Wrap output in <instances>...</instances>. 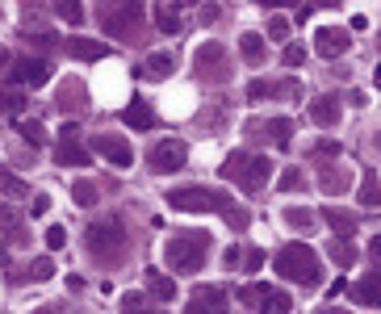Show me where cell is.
<instances>
[{
  "instance_id": "obj_41",
  "label": "cell",
  "mask_w": 381,
  "mask_h": 314,
  "mask_svg": "<svg viewBox=\"0 0 381 314\" xmlns=\"http://www.w3.org/2000/svg\"><path fill=\"white\" fill-rule=\"evenodd\" d=\"M126 314H147V310H139V306H130V310H126ZM151 314H159V310H151Z\"/></svg>"
},
{
  "instance_id": "obj_33",
  "label": "cell",
  "mask_w": 381,
  "mask_h": 314,
  "mask_svg": "<svg viewBox=\"0 0 381 314\" xmlns=\"http://www.w3.org/2000/svg\"><path fill=\"white\" fill-rule=\"evenodd\" d=\"M302 184H306V180H302V172H285V176H281V189H285V193L302 189Z\"/></svg>"
},
{
  "instance_id": "obj_19",
  "label": "cell",
  "mask_w": 381,
  "mask_h": 314,
  "mask_svg": "<svg viewBox=\"0 0 381 314\" xmlns=\"http://www.w3.org/2000/svg\"><path fill=\"white\" fill-rule=\"evenodd\" d=\"M147 285H151V293H155V298H164V302H172V298H176V281H172V276L151 272V281H147Z\"/></svg>"
},
{
  "instance_id": "obj_43",
  "label": "cell",
  "mask_w": 381,
  "mask_h": 314,
  "mask_svg": "<svg viewBox=\"0 0 381 314\" xmlns=\"http://www.w3.org/2000/svg\"><path fill=\"white\" fill-rule=\"evenodd\" d=\"M319 314H339V310H319Z\"/></svg>"
},
{
  "instance_id": "obj_8",
  "label": "cell",
  "mask_w": 381,
  "mask_h": 314,
  "mask_svg": "<svg viewBox=\"0 0 381 314\" xmlns=\"http://www.w3.org/2000/svg\"><path fill=\"white\" fill-rule=\"evenodd\" d=\"M268 172H273V164H268L264 155H256V159L247 155V159H243V168L235 172V180L243 184V189H247V193H256V189H260V184L268 180Z\"/></svg>"
},
{
  "instance_id": "obj_13",
  "label": "cell",
  "mask_w": 381,
  "mask_h": 314,
  "mask_svg": "<svg viewBox=\"0 0 381 314\" xmlns=\"http://www.w3.org/2000/svg\"><path fill=\"white\" fill-rule=\"evenodd\" d=\"M310 118H314V126L331 130L335 122H339V101H335V96H319V101L310 105Z\"/></svg>"
},
{
  "instance_id": "obj_20",
  "label": "cell",
  "mask_w": 381,
  "mask_h": 314,
  "mask_svg": "<svg viewBox=\"0 0 381 314\" xmlns=\"http://www.w3.org/2000/svg\"><path fill=\"white\" fill-rule=\"evenodd\" d=\"M0 193H8V197H30V184H25V180H17L13 172H4V168H0Z\"/></svg>"
},
{
  "instance_id": "obj_17",
  "label": "cell",
  "mask_w": 381,
  "mask_h": 314,
  "mask_svg": "<svg viewBox=\"0 0 381 314\" xmlns=\"http://www.w3.org/2000/svg\"><path fill=\"white\" fill-rule=\"evenodd\" d=\"M55 17L67 21V26H80L84 21V4L80 0H55Z\"/></svg>"
},
{
  "instance_id": "obj_9",
  "label": "cell",
  "mask_w": 381,
  "mask_h": 314,
  "mask_svg": "<svg viewBox=\"0 0 381 314\" xmlns=\"http://www.w3.org/2000/svg\"><path fill=\"white\" fill-rule=\"evenodd\" d=\"M89 247H93V252H113V247H122V223H118V218L96 223L93 230H89Z\"/></svg>"
},
{
  "instance_id": "obj_37",
  "label": "cell",
  "mask_w": 381,
  "mask_h": 314,
  "mask_svg": "<svg viewBox=\"0 0 381 314\" xmlns=\"http://www.w3.org/2000/svg\"><path fill=\"white\" fill-rule=\"evenodd\" d=\"M365 206H369V210L377 206V184H373V176H369V184H365Z\"/></svg>"
},
{
  "instance_id": "obj_11",
  "label": "cell",
  "mask_w": 381,
  "mask_h": 314,
  "mask_svg": "<svg viewBox=\"0 0 381 314\" xmlns=\"http://www.w3.org/2000/svg\"><path fill=\"white\" fill-rule=\"evenodd\" d=\"M122 122L126 126H135V130H155V109L147 105V101H135V105H126V113H122Z\"/></svg>"
},
{
  "instance_id": "obj_34",
  "label": "cell",
  "mask_w": 381,
  "mask_h": 314,
  "mask_svg": "<svg viewBox=\"0 0 381 314\" xmlns=\"http://www.w3.org/2000/svg\"><path fill=\"white\" fill-rule=\"evenodd\" d=\"M302 59H306V50H302V46H293V43H289V46H285V63H289V67H297Z\"/></svg>"
},
{
  "instance_id": "obj_42",
  "label": "cell",
  "mask_w": 381,
  "mask_h": 314,
  "mask_svg": "<svg viewBox=\"0 0 381 314\" xmlns=\"http://www.w3.org/2000/svg\"><path fill=\"white\" fill-rule=\"evenodd\" d=\"M314 4H339V0H314Z\"/></svg>"
},
{
  "instance_id": "obj_32",
  "label": "cell",
  "mask_w": 381,
  "mask_h": 314,
  "mask_svg": "<svg viewBox=\"0 0 381 314\" xmlns=\"http://www.w3.org/2000/svg\"><path fill=\"white\" fill-rule=\"evenodd\" d=\"M268 92H273V84H264V80H251V84H247V96H251V101H264Z\"/></svg>"
},
{
  "instance_id": "obj_27",
  "label": "cell",
  "mask_w": 381,
  "mask_h": 314,
  "mask_svg": "<svg viewBox=\"0 0 381 314\" xmlns=\"http://www.w3.org/2000/svg\"><path fill=\"white\" fill-rule=\"evenodd\" d=\"M268 38H273V43H285L289 38V21L285 17H273V21H268Z\"/></svg>"
},
{
  "instance_id": "obj_2",
  "label": "cell",
  "mask_w": 381,
  "mask_h": 314,
  "mask_svg": "<svg viewBox=\"0 0 381 314\" xmlns=\"http://www.w3.org/2000/svg\"><path fill=\"white\" fill-rule=\"evenodd\" d=\"M205 252H210V235H197V230H176L168 239V247H164L168 264L176 272H197L201 260H205Z\"/></svg>"
},
{
  "instance_id": "obj_35",
  "label": "cell",
  "mask_w": 381,
  "mask_h": 314,
  "mask_svg": "<svg viewBox=\"0 0 381 314\" xmlns=\"http://www.w3.org/2000/svg\"><path fill=\"white\" fill-rule=\"evenodd\" d=\"M8 109H21V96H13V92H0V113H8Z\"/></svg>"
},
{
  "instance_id": "obj_30",
  "label": "cell",
  "mask_w": 381,
  "mask_h": 314,
  "mask_svg": "<svg viewBox=\"0 0 381 314\" xmlns=\"http://www.w3.org/2000/svg\"><path fill=\"white\" fill-rule=\"evenodd\" d=\"M30 276H34V281H47V276H55V264H50V260H34V264H30Z\"/></svg>"
},
{
  "instance_id": "obj_4",
  "label": "cell",
  "mask_w": 381,
  "mask_h": 314,
  "mask_svg": "<svg viewBox=\"0 0 381 314\" xmlns=\"http://www.w3.org/2000/svg\"><path fill=\"white\" fill-rule=\"evenodd\" d=\"M185 155H189V151H185V142H176V138H172V142H159V147L147 155V164H151V172H155V176H168V172H181Z\"/></svg>"
},
{
  "instance_id": "obj_31",
  "label": "cell",
  "mask_w": 381,
  "mask_h": 314,
  "mask_svg": "<svg viewBox=\"0 0 381 314\" xmlns=\"http://www.w3.org/2000/svg\"><path fill=\"white\" fill-rule=\"evenodd\" d=\"M63 243H67V230H63V226H50V230H47V247H50V252H59Z\"/></svg>"
},
{
  "instance_id": "obj_38",
  "label": "cell",
  "mask_w": 381,
  "mask_h": 314,
  "mask_svg": "<svg viewBox=\"0 0 381 314\" xmlns=\"http://www.w3.org/2000/svg\"><path fill=\"white\" fill-rule=\"evenodd\" d=\"M30 210H34V218H42V214L50 210V201H47V197H34V201H30Z\"/></svg>"
},
{
  "instance_id": "obj_16",
  "label": "cell",
  "mask_w": 381,
  "mask_h": 314,
  "mask_svg": "<svg viewBox=\"0 0 381 314\" xmlns=\"http://www.w3.org/2000/svg\"><path fill=\"white\" fill-rule=\"evenodd\" d=\"M193 298H197V302H201L210 314H222V310H227V289H218V285H205V289H197Z\"/></svg>"
},
{
  "instance_id": "obj_23",
  "label": "cell",
  "mask_w": 381,
  "mask_h": 314,
  "mask_svg": "<svg viewBox=\"0 0 381 314\" xmlns=\"http://www.w3.org/2000/svg\"><path fill=\"white\" fill-rule=\"evenodd\" d=\"M323 218H327V223H331L339 235H352V230H356V218H352V214H343V210H335V206L323 214Z\"/></svg>"
},
{
  "instance_id": "obj_12",
  "label": "cell",
  "mask_w": 381,
  "mask_h": 314,
  "mask_svg": "<svg viewBox=\"0 0 381 314\" xmlns=\"http://www.w3.org/2000/svg\"><path fill=\"white\" fill-rule=\"evenodd\" d=\"M352 302L377 310V272H373V269H369V276H360V281L352 285Z\"/></svg>"
},
{
  "instance_id": "obj_18",
  "label": "cell",
  "mask_w": 381,
  "mask_h": 314,
  "mask_svg": "<svg viewBox=\"0 0 381 314\" xmlns=\"http://www.w3.org/2000/svg\"><path fill=\"white\" fill-rule=\"evenodd\" d=\"M239 50H243L247 63H260V59H264V38H260V34H243V38H239Z\"/></svg>"
},
{
  "instance_id": "obj_39",
  "label": "cell",
  "mask_w": 381,
  "mask_h": 314,
  "mask_svg": "<svg viewBox=\"0 0 381 314\" xmlns=\"http://www.w3.org/2000/svg\"><path fill=\"white\" fill-rule=\"evenodd\" d=\"M264 264V252H247V272H256Z\"/></svg>"
},
{
  "instance_id": "obj_36",
  "label": "cell",
  "mask_w": 381,
  "mask_h": 314,
  "mask_svg": "<svg viewBox=\"0 0 381 314\" xmlns=\"http://www.w3.org/2000/svg\"><path fill=\"white\" fill-rule=\"evenodd\" d=\"M323 189H327V193H339V189H343V176H339V172H327V176H323Z\"/></svg>"
},
{
  "instance_id": "obj_3",
  "label": "cell",
  "mask_w": 381,
  "mask_h": 314,
  "mask_svg": "<svg viewBox=\"0 0 381 314\" xmlns=\"http://www.w3.org/2000/svg\"><path fill=\"white\" fill-rule=\"evenodd\" d=\"M164 201H168V210H181V214H222V210H227V197L214 193V189H201V184L172 189Z\"/></svg>"
},
{
  "instance_id": "obj_6",
  "label": "cell",
  "mask_w": 381,
  "mask_h": 314,
  "mask_svg": "<svg viewBox=\"0 0 381 314\" xmlns=\"http://www.w3.org/2000/svg\"><path fill=\"white\" fill-rule=\"evenodd\" d=\"M222 63H227V50L218 43H210V46L197 50V76H205V80H214V84L227 80V67H222Z\"/></svg>"
},
{
  "instance_id": "obj_25",
  "label": "cell",
  "mask_w": 381,
  "mask_h": 314,
  "mask_svg": "<svg viewBox=\"0 0 381 314\" xmlns=\"http://www.w3.org/2000/svg\"><path fill=\"white\" fill-rule=\"evenodd\" d=\"M17 130H21V138H25V142H34V147H42V142H47V130H42L38 122H21Z\"/></svg>"
},
{
  "instance_id": "obj_1",
  "label": "cell",
  "mask_w": 381,
  "mask_h": 314,
  "mask_svg": "<svg viewBox=\"0 0 381 314\" xmlns=\"http://www.w3.org/2000/svg\"><path fill=\"white\" fill-rule=\"evenodd\" d=\"M277 272L285 281H293V285H302V289H314L323 281V264H319V256L306 243H285L277 252Z\"/></svg>"
},
{
  "instance_id": "obj_21",
  "label": "cell",
  "mask_w": 381,
  "mask_h": 314,
  "mask_svg": "<svg viewBox=\"0 0 381 314\" xmlns=\"http://www.w3.org/2000/svg\"><path fill=\"white\" fill-rule=\"evenodd\" d=\"M268 135H273L277 147H289V138H293V122H289V118H273V122H268Z\"/></svg>"
},
{
  "instance_id": "obj_14",
  "label": "cell",
  "mask_w": 381,
  "mask_h": 314,
  "mask_svg": "<svg viewBox=\"0 0 381 314\" xmlns=\"http://www.w3.org/2000/svg\"><path fill=\"white\" fill-rule=\"evenodd\" d=\"M67 55H72V59L93 63V59H105V55H109V46H105V43H93V38H72V43H67Z\"/></svg>"
},
{
  "instance_id": "obj_40",
  "label": "cell",
  "mask_w": 381,
  "mask_h": 314,
  "mask_svg": "<svg viewBox=\"0 0 381 314\" xmlns=\"http://www.w3.org/2000/svg\"><path fill=\"white\" fill-rule=\"evenodd\" d=\"M189 314H210V310H205V306H201V302L193 298V302H189Z\"/></svg>"
},
{
  "instance_id": "obj_29",
  "label": "cell",
  "mask_w": 381,
  "mask_h": 314,
  "mask_svg": "<svg viewBox=\"0 0 381 314\" xmlns=\"http://www.w3.org/2000/svg\"><path fill=\"white\" fill-rule=\"evenodd\" d=\"M331 260H335V264H352V260H356V252H352L348 243H331Z\"/></svg>"
},
{
  "instance_id": "obj_10",
  "label": "cell",
  "mask_w": 381,
  "mask_h": 314,
  "mask_svg": "<svg viewBox=\"0 0 381 314\" xmlns=\"http://www.w3.org/2000/svg\"><path fill=\"white\" fill-rule=\"evenodd\" d=\"M13 76H17L21 84H34V89H38V84H47L50 80V63L47 59H21Z\"/></svg>"
},
{
  "instance_id": "obj_5",
  "label": "cell",
  "mask_w": 381,
  "mask_h": 314,
  "mask_svg": "<svg viewBox=\"0 0 381 314\" xmlns=\"http://www.w3.org/2000/svg\"><path fill=\"white\" fill-rule=\"evenodd\" d=\"M243 302L247 298H260V314H289V293H281V289H268V285H247L243 293H239Z\"/></svg>"
},
{
  "instance_id": "obj_22",
  "label": "cell",
  "mask_w": 381,
  "mask_h": 314,
  "mask_svg": "<svg viewBox=\"0 0 381 314\" xmlns=\"http://www.w3.org/2000/svg\"><path fill=\"white\" fill-rule=\"evenodd\" d=\"M59 159H63V164H76V168H84V164H89V151H80L72 138H63V147H59Z\"/></svg>"
},
{
  "instance_id": "obj_15",
  "label": "cell",
  "mask_w": 381,
  "mask_h": 314,
  "mask_svg": "<svg viewBox=\"0 0 381 314\" xmlns=\"http://www.w3.org/2000/svg\"><path fill=\"white\" fill-rule=\"evenodd\" d=\"M348 46H352V38H348L343 30H319V55L335 59V55H343Z\"/></svg>"
},
{
  "instance_id": "obj_28",
  "label": "cell",
  "mask_w": 381,
  "mask_h": 314,
  "mask_svg": "<svg viewBox=\"0 0 381 314\" xmlns=\"http://www.w3.org/2000/svg\"><path fill=\"white\" fill-rule=\"evenodd\" d=\"M147 67H151V76H168L172 72V55H151Z\"/></svg>"
},
{
  "instance_id": "obj_7",
  "label": "cell",
  "mask_w": 381,
  "mask_h": 314,
  "mask_svg": "<svg viewBox=\"0 0 381 314\" xmlns=\"http://www.w3.org/2000/svg\"><path fill=\"white\" fill-rule=\"evenodd\" d=\"M93 147L113 164V168H130V159H135V151H130V142L122 135H96L93 138Z\"/></svg>"
},
{
  "instance_id": "obj_26",
  "label": "cell",
  "mask_w": 381,
  "mask_h": 314,
  "mask_svg": "<svg viewBox=\"0 0 381 314\" xmlns=\"http://www.w3.org/2000/svg\"><path fill=\"white\" fill-rule=\"evenodd\" d=\"M285 223L293 226V230H306V226L314 223V214H310V210H285Z\"/></svg>"
},
{
  "instance_id": "obj_24",
  "label": "cell",
  "mask_w": 381,
  "mask_h": 314,
  "mask_svg": "<svg viewBox=\"0 0 381 314\" xmlns=\"http://www.w3.org/2000/svg\"><path fill=\"white\" fill-rule=\"evenodd\" d=\"M72 197H76V206H96V184L93 180H76L72 184Z\"/></svg>"
}]
</instances>
